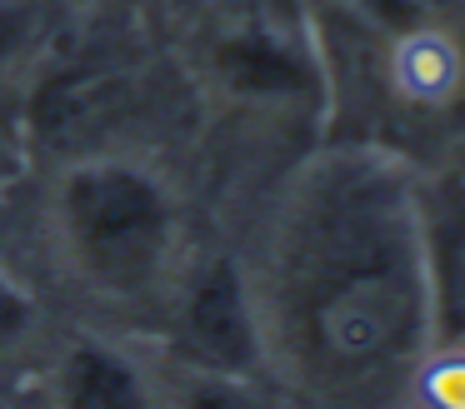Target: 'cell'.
I'll return each mask as SVG.
<instances>
[{
	"instance_id": "8992f818",
	"label": "cell",
	"mask_w": 465,
	"mask_h": 409,
	"mask_svg": "<svg viewBox=\"0 0 465 409\" xmlns=\"http://www.w3.org/2000/svg\"><path fill=\"white\" fill-rule=\"evenodd\" d=\"M455 75H460V55L450 50V40L430 35V30L405 35L401 55H395V80H401L411 95L435 100V95H445V90L455 85Z\"/></svg>"
},
{
	"instance_id": "6da1fadb",
	"label": "cell",
	"mask_w": 465,
	"mask_h": 409,
	"mask_svg": "<svg viewBox=\"0 0 465 409\" xmlns=\"http://www.w3.org/2000/svg\"><path fill=\"white\" fill-rule=\"evenodd\" d=\"M285 309L301 355L331 379L365 385L411 359L430 319V269L391 175L345 165L315 185L291 235Z\"/></svg>"
},
{
	"instance_id": "52a82bcc",
	"label": "cell",
	"mask_w": 465,
	"mask_h": 409,
	"mask_svg": "<svg viewBox=\"0 0 465 409\" xmlns=\"http://www.w3.org/2000/svg\"><path fill=\"white\" fill-rule=\"evenodd\" d=\"M71 399H81V404H125V399H135V379L105 355H81L71 375Z\"/></svg>"
},
{
	"instance_id": "3957f363",
	"label": "cell",
	"mask_w": 465,
	"mask_h": 409,
	"mask_svg": "<svg viewBox=\"0 0 465 409\" xmlns=\"http://www.w3.org/2000/svg\"><path fill=\"white\" fill-rule=\"evenodd\" d=\"M425 269H430V315L450 335L465 329V190H445L430 215V245H425Z\"/></svg>"
},
{
	"instance_id": "7a4b0ae2",
	"label": "cell",
	"mask_w": 465,
	"mask_h": 409,
	"mask_svg": "<svg viewBox=\"0 0 465 409\" xmlns=\"http://www.w3.org/2000/svg\"><path fill=\"white\" fill-rule=\"evenodd\" d=\"M65 225L85 269L111 289H135L165 255L171 215L161 190L131 170H81L65 185Z\"/></svg>"
},
{
	"instance_id": "ba28073f",
	"label": "cell",
	"mask_w": 465,
	"mask_h": 409,
	"mask_svg": "<svg viewBox=\"0 0 465 409\" xmlns=\"http://www.w3.org/2000/svg\"><path fill=\"white\" fill-rule=\"evenodd\" d=\"M25 325H31V305H25V295H15V289L0 279V349L11 345V339H21Z\"/></svg>"
},
{
	"instance_id": "277c9868",
	"label": "cell",
	"mask_w": 465,
	"mask_h": 409,
	"mask_svg": "<svg viewBox=\"0 0 465 409\" xmlns=\"http://www.w3.org/2000/svg\"><path fill=\"white\" fill-rule=\"evenodd\" d=\"M221 65L241 90H295L305 80V60L295 50V40L285 30H275L271 20L235 30L221 45Z\"/></svg>"
},
{
	"instance_id": "5b68a950",
	"label": "cell",
	"mask_w": 465,
	"mask_h": 409,
	"mask_svg": "<svg viewBox=\"0 0 465 409\" xmlns=\"http://www.w3.org/2000/svg\"><path fill=\"white\" fill-rule=\"evenodd\" d=\"M191 335L221 365H241L251 355V325H245L241 289L231 285V275H215L201 285V295L191 305Z\"/></svg>"
}]
</instances>
